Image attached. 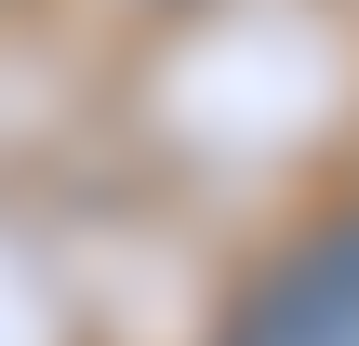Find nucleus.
<instances>
[{"mask_svg":"<svg viewBox=\"0 0 359 346\" xmlns=\"http://www.w3.org/2000/svg\"><path fill=\"white\" fill-rule=\"evenodd\" d=\"M213 346H359V213H320L293 253H266Z\"/></svg>","mask_w":359,"mask_h":346,"instance_id":"f257e3e1","label":"nucleus"}]
</instances>
